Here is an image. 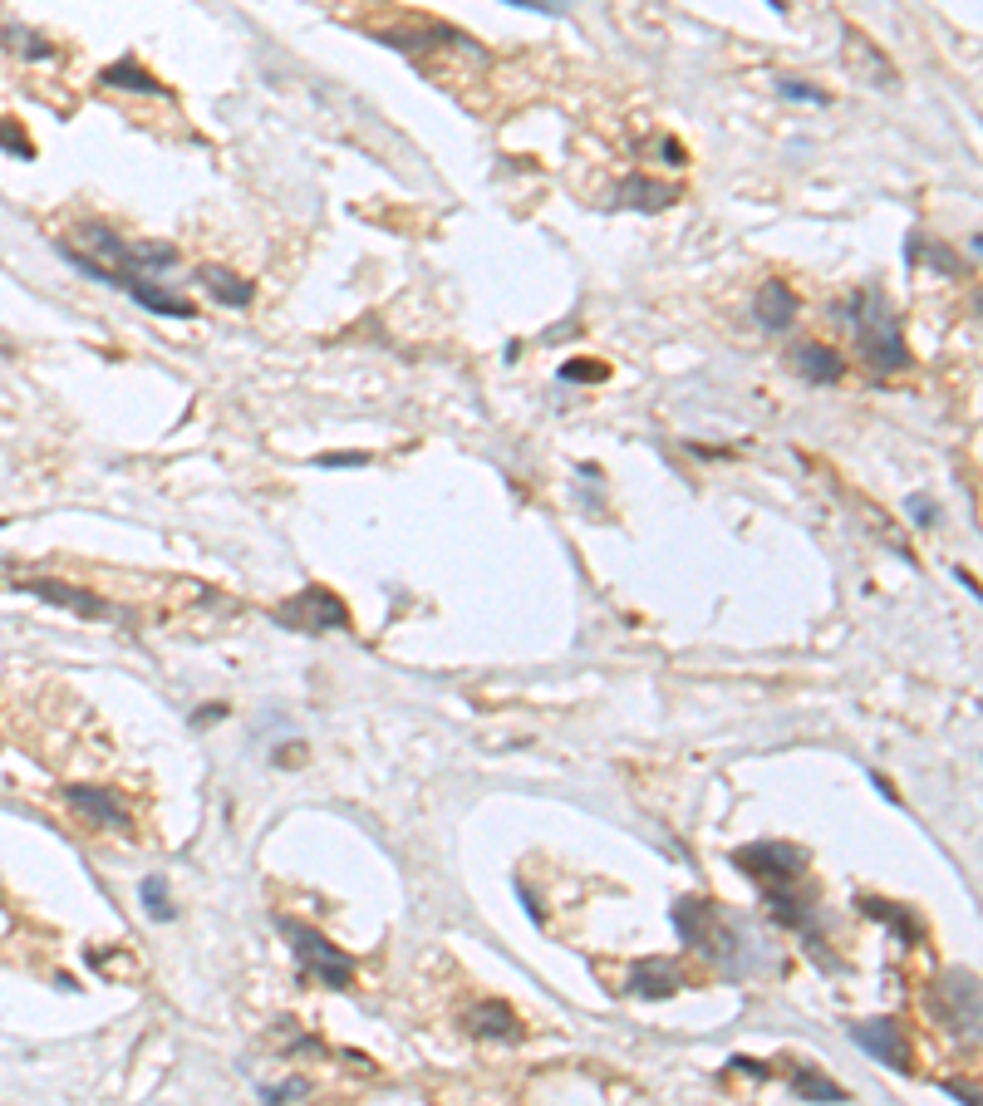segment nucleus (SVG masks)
Segmentation results:
<instances>
[{
  "instance_id": "9b49d317",
  "label": "nucleus",
  "mask_w": 983,
  "mask_h": 1106,
  "mask_svg": "<svg viewBox=\"0 0 983 1106\" xmlns=\"http://www.w3.org/2000/svg\"><path fill=\"white\" fill-rule=\"evenodd\" d=\"M463 1023H467V1033H472V1038H492V1043H521V1038H526L521 1018L507 1008V1003H497V998L472 1003Z\"/></svg>"
},
{
  "instance_id": "2eb2a0df",
  "label": "nucleus",
  "mask_w": 983,
  "mask_h": 1106,
  "mask_svg": "<svg viewBox=\"0 0 983 1106\" xmlns=\"http://www.w3.org/2000/svg\"><path fill=\"white\" fill-rule=\"evenodd\" d=\"M615 202L620 207H635V212H664V207H674L679 202V187L674 182H654V177H625L620 187H615Z\"/></svg>"
},
{
  "instance_id": "9d476101",
  "label": "nucleus",
  "mask_w": 983,
  "mask_h": 1106,
  "mask_svg": "<svg viewBox=\"0 0 983 1106\" xmlns=\"http://www.w3.org/2000/svg\"><path fill=\"white\" fill-rule=\"evenodd\" d=\"M15 590H25V595H35V600H50V605H64V610H74V615H84V620H104V615H109V600H104V595L79 590V585H69V581H20Z\"/></svg>"
},
{
  "instance_id": "1a4fd4ad",
  "label": "nucleus",
  "mask_w": 983,
  "mask_h": 1106,
  "mask_svg": "<svg viewBox=\"0 0 983 1106\" xmlns=\"http://www.w3.org/2000/svg\"><path fill=\"white\" fill-rule=\"evenodd\" d=\"M841 59H846V69H851L861 84H875V89H890V84H895V64H890V59H885V50L870 40L866 30H856V25H846Z\"/></svg>"
},
{
  "instance_id": "c85d7f7f",
  "label": "nucleus",
  "mask_w": 983,
  "mask_h": 1106,
  "mask_svg": "<svg viewBox=\"0 0 983 1106\" xmlns=\"http://www.w3.org/2000/svg\"><path fill=\"white\" fill-rule=\"evenodd\" d=\"M905 507H910V522L915 526H934V502L929 497H910Z\"/></svg>"
},
{
  "instance_id": "393cba45",
  "label": "nucleus",
  "mask_w": 983,
  "mask_h": 1106,
  "mask_svg": "<svg viewBox=\"0 0 983 1106\" xmlns=\"http://www.w3.org/2000/svg\"><path fill=\"white\" fill-rule=\"evenodd\" d=\"M0 148H5L10 158H25V163L35 158V143H30V133H25L15 118H0Z\"/></svg>"
},
{
  "instance_id": "ddd939ff",
  "label": "nucleus",
  "mask_w": 983,
  "mask_h": 1106,
  "mask_svg": "<svg viewBox=\"0 0 983 1106\" xmlns=\"http://www.w3.org/2000/svg\"><path fill=\"white\" fill-rule=\"evenodd\" d=\"M118 291L128 295V300H138L143 310L163 315V320H197V305H192V300H182V295L153 286L148 276H123V281H118Z\"/></svg>"
},
{
  "instance_id": "4be33fe9",
  "label": "nucleus",
  "mask_w": 983,
  "mask_h": 1106,
  "mask_svg": "<svg viewBox=\"0 0 983 1106\" xmlns=\"http://www.w3.org/2000/svg\"><path fill=\"white\" fill-rule=\"evenodd\" d=\"M792 1087H797L802 1097H811V1102H851L846 1087H836L831 1077H821V1072H811V1067H802V1072L792 1077Z\"/></svg>"
},
{
  "instance_id": "6e6552de",
  "label": "nucleus",
  "mask_w": 983,
  "mask_h": 1106,
  "mask_svg": "<svg viewBox=\"0 0 983 1106\" xmlns=\"http://www.w3.org/2000/svg\"><path fill=\"white\" fill-rule=\"evenodd\" d=\"M59 797L84 816L89 826H114V831H128V826H133V812H128V802L118 797V787H64Z\"/></svg>"
},
{
  "instance_id": "6ab92c4d",
  "label": "nucleus",
  "mask_w": 983,
  "mask_h": 1106,
  "mask_svg": "<svg viewBox=\"0 0 983 1106\" xmlns=\"http://www.w3.org/2000/svg\"><path fill=\"white\" fill-rule=\"evenodd\" d=\"M197 281L212 291V300H217V305H232V310H246V305L256 300V286H251V281H236L232 271H222V266H202V271H197Z\"/></svg>"
},
{
  "instance_id": "bb28decb",
  "label": "nucleus",
  "mask_w": 983,
  "mask_h": 1106,
  "mask_svg": "<svg viewBox=\"0 0 983 1106\" xmlns=\"http://www.w3.org/2000/svg\"><path fill=\"white\" fill-rule=\"evenodd\" d=\"M310 1087L300 1082V1077H290V1082H276V1087H261V1097L266 1102H290V1097H305Z\"/></svg>"
},
{
  "instance_id": "423d86ee",
  "label": "nucleus",
  "mask_w": 983,
  "mask_h": 1106,
  "mask_svg": "<svg viewBox=\"0 0 983 1106\" xmlns=\"http://www.w3.org/2000/svg\"><path fill=\"white\" fill-rule=\"evenodd\" d=\"M934 1018L939 1023H949V1028H959V1033H974L979 1028V989H974V974H944L939 984H934Z\"/></svg>"
},
{
  "instance_id": "f03ea898",
  "label": "nucleus",
  "mask_w": 983,
  "mask_h": 1106,
  "mask_svg": "<svg viewBox=\"0 0 983 1106\" xmlns=\"http://www.w3.org/2000/svg\"><path fill=\"white\" fill-rule=\"evenodd\" d=\"M281 934L290 939V954H295V974L320 984V989H354V959H349L340 944H330L325 934L305 920H276Z\"/></svg>"
},
{
  "instance_id": "a878e982",
  "label": "nucleus",
  "mask_w": 983,
  "mask_h": 1106,
  "mask_svg": "<svg viewBox=\"0 0 983 1106\" xmlns=\"http://www.w3.org/2000/svg\"><path fill=\"white\" fill-rule=\"evenodd\" d=\"M561 379H576V384H600V379H610V369H605V364L571 359V364H561Z\"/></svg>"
},
{
  "instance_id": "0eeeda50",
  "label": "nucleus",
  "mask_w": 983,
  "mask_h": 1106,
  "mask_svg": "<svg viewBox=\"0 0 983 1106\" xmlns=\"http://www.w3.org/2000/svg\"><path fill=\"white\" fill-rule=\"evenodd\" d=\"M851 1038L870 1052V1057H880V1062H890L895 1072H915V1052H910V1038L900 1033V1023L895 1018H875V1023H856L851 1028Z\"/></svg>"
},
{
  "instance_id": "4468645a",
  "label": "nucleus",
  "mask_w": 983,
  "mask_h": 1106,
  "mask_svg": "<svg viewBox=\"0 0 983 1106\" xmlns=\"http://www.w3.org/2000/svg\"><path fill=\"white\" fill-rule=\"evenodd\" d=\"M689 984L684 979V969L674 964V959H644L630 969V993L635 998H669V993H679Z\"/></svg>"
},
{
  "instance_id": "b1692460",
  "label": "nucleus",
  "mask_w": 983,
  "mask_h": 1106,
  "mask_svg": "<svg viewBox=\"0 0 983 1106\" xmlns=\"http://www.w3.org/2000/svg\"><path fill=\"white\" fill-rule=\"evenodd\" d=\"M777 94H782V99H792V104H816V109H826V104H831V94H826V89L802 84V79H792V74H777Z\"/></svg>"
},
{
  "instance_id": "aec40b11",
  "label": "nucleus",
  "mask_w": 983,
  "mask_h": 1106,
  "mask_svg": "<svg viewBox=\"0 0 983 1106\" xmlns=\"http://www.w3.org/2000/svg\"><path fill=\"white\" fill-rule=\"evenodd\" d=\"M5 45H10L15 55H25V59H59L55 40H45V35L30 30V25H5Z\"/></svg>"
},
{
  "instance_id": "7c9ffc66",
  "label": "nucleus",
  "mask_w": 983,
  "mask_h": 1106,
  "mask_svg": "<svg viewBox=\"0 0 983 1106\" xmlns=\"http://www.w3.org/2000/svg\"><path fill=\"white\" fill-rule=\"evenodd\" d=\"M212 718H227V708H222V703H207V708H202V713H197L192 723H197V728H207Z\"/></svg>"
},
{
  "instance_id": "20e7f679",
  "label": "nucleus",
  "mask_w": 983,
  "mask_h": 1106,
  "mask_svg": "<svg viewBox=\"0 0 983 1106\" xmlns=\"http://www.w3.org/2000/svg\"><path fill=\"white\" fill-rule=\"evenodd\" d=\"M733 866L752 880H762V890L767 885H792V880L807 875V851L792 846V841H752V846L733 851Z\"/></svg>"
},
{
  "instance_id": "2f4dec72",
  "label": "nucleus",
  "mask_w": 983,
  "mask_h": 1106,
  "mask_svg": "<svg viewBox=\"0 0 983 1106\" xmlns=\"http://www.w3.org/2000/svg\"><path fill=\"white\" fill-rule=\"evenodd\" d=\"M521 10H541V15H561V5H551V0H512Z\"/></svg>"
},
{
  "instance_id": "f257e3e1",
  "label": "nucleus",
  "mask_w": 983,
  "mask_h": 1106,
  "mask_svg": "<svg viewBox=\"0 0 983 1106\" xmlns=\"http://www.w3.org/2000/svg\"><path fill=\"white\" fill-rule=\"evenodd\" d=\"M836 320L851 325L856 335V354L866 359L870 369L880 374H900L910 369V345H905V330H900V315L890 310V300L880 291H856L851 300L836 305Z\"/></svg>"
},
{
  "instance_id": "cd10ccee",
  "label": "nucleus",
  "mask_w": 983,
  "mask_h": 1106,
  "mask_svg": "<svg viewBox=\"0 0 983 1106\" xmlns=\"http://www.w3.org/2000/svg\"><path fill=\"white\" fill-rule=\"evenodd\" d=\"M369 463V453H320L315 467H364Z\"/></svg>"
},
{
  "instance_id": "f8f14e48",
  "label": "nucleus",
  "mask_w": 983,
  "mask_h": 1106,
  "mask_svg": "<svg viewBox=\"0 0 983 1106\" xmlns=\"http://www.w3.org/2000/svg\"><path fill=\"white\" fill-rule=\"evenodd\" d=\"M797 315H802V295L792 291L782 276H767V286L757 291V325L782 335V330L797 325Z\"/></svg>"
},
{
  "instance_id": "412c9836",
  "label": "nucleus",
  "mask_w": 983,
  "mask_h": 1106,
  "mask_svg": "<svg viewBox=\"0 0 983 1106\" xmlns=\"http://www.w3.org/2000/svg\"><path fill=\"white\" fill-rule=\"evenodd\" d=\"M138 895H143V910H148L158 925H168V920L177 915V905H173V895H168V880H163V875H143Z\"/></svg>"
},
{
  "instance_id": "7ed1b4c3",
  "label": "nucleus",
  "mask_w": 983,
  "mask_h": 1106,
  "mask_svg": "<svg viewBox=\"0 0 983 1106\" xmlns=\"http://www.w3.org/2000/svg\"><path fill=\"white\" fill-rule=\"evenodd\" d=\"M674 930L684 934V944H694L698 954H708V959L738 969V934H733L728 915H723L713 900H698V895L679 900V905H674Z\"/></svg>"
},
{
  "instance_id": "dca6fc26",
  "label": "nucleus",
  "mask_w": 983,
  "mask_h": 1106,
  "mask_svg": "<svg viewBox=\"0 0 983 1106\" xmlns=\"http://www.w3.org/2000/svg\"><path fill=\"white\" fill-rule=\"evenodd\" d=\"M99 84H104V89H128V94H158V99H168V94H173L168 84H158V79H153V74H148V69H143L133 55L104 64V69H99Z\"/></svg>"
},
{
  "instance_id": "5701e85b",
  "label": "nucleus",
  "mask_w": 983,
  "mask_h": 1106,
  "mask_svg": "<svg viewBox=\"0 0 983 1106\" xmlns=\"http://www.w3.org/2000/svg\"><path fill=\"white\" fill-rule=\"evenodd\" d=\"M905 251H925V261L934 266V271H939V276H964V261H959V256H954L949 246L929 241V236H925V246H920V241L910 236V246H905Z\"/></svg>"
},
{
  "instance_id": "39448f33",
  "label": "nucleus",
  "mask_w": 983,
  "mask_h": 1106,
  "mask_svg": "<svg viewBox=\"0 0 983 1106\" xmlns=\"http://www.w3.org/2000/svg\"><path fill=\"white\" fill-rule=\"evenodd\" d=\"M276 625L300 630V635H330V630H349V610L340 605L335 590L310 585V590H300L295 600L276 605Z\"/></svg>"
},
{
  "instance_id": "a211bd4d",
  "label": "nucleus",
  "mask_w": 983,
  "mask_h": 1106,
  "mask_svg": "<svg viewBox=\"0 0 983 1106\" xmlns=\"http://www.w3.org/2000/svg\"><path fill=\"white\" fill-rule=\"evenodd\" d=\"M792 364H797V374H802L807 384H841V379H846V359L836 350H826V345L792 350Z\"/></svg>"
},
{
  "instance_id": "c756f323",
  "label": "nucleus",
  "mask_w": 983,
  "mask_h": 1106,
  "mask_svg": "<svg viewBox=\"0 0 983 1106\" xmlns=\"http://www.w3.org/2000/svg\"><path fill=\"white\" fill-rule=\"evenodd\" d=\"M733 1067H738V1072H748V1077H772V1067H767V1062H757V1057H733Z\"/></svg>"
},
{
  "instance_id": "f3484780",
  "label": "nucleus",
  "mask_w": 983,
  "mask_h": 1106,
  "mask_svg": "<svg viewBox=\"0 0 983 1106\" xmlns=\"http://www.w3.org/2000/svg\"><path fill=\"white\" fill-rule=\"evenodd\" d=\"M861 910H866L870 920H880L885 930H895L900 944H920L925 939V925L905 910V905H895V900H880V895H861Z\"/></svg>"
}]
</instances>
